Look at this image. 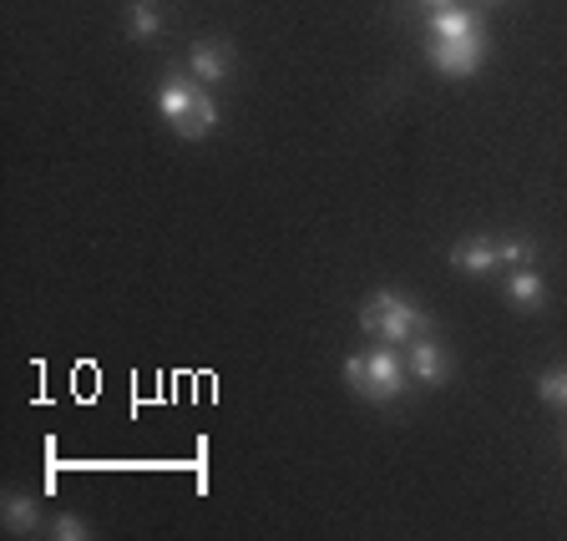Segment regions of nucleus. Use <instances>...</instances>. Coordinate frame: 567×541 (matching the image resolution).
I'll use <instances>...</instances> for the list:
<instances>
[{"label":"nucleus","mask_w":567,"mask_h":541,"mask_svg":"<svg viewBox=\"0 0 567 541\" xmlns=\"http://www.w3.org/2000/svg\"><path fill=\"white\" fill-rule=\"evenodd\" d=\"M360 330L375 334L380 344H411V340H421V334H431L436 324H431V314H425L421 304H411L405 294L380 289V294H370L365 304H360Z\"/></svg>","instance_id":"obj_3"},{"label":"nucleus","mask_w":567,"mask_h":541,"mask_svg":"<svg viewBox=\"0 0 567 541\" xmlns=\"http://www.w3.org/2000/svg\"><path fill=\"white\" fill-rule=\"evenodd\" d=\"M476 6H502V0H476Z\"/></svg>","instance_id":"obj_16"},{"label":"nucleus","mask_w":567,"mask_h":541,"mask_svg":"<svg viewBox=\"0 0 567 541\" xmlns=\"http://www.w3.org/2000/svg\"><path fill=\"white\" fill-rule=\"evenodd\" d=\"M482 31V21H476V11H466V6H441V11H431V35L436 41H461V35H476Z\"/></svg>","instance_id":"obj_9"},{"label":"nucleus","mask_w":567,"mask_h":541,"mask_svg":"<svg viewBox=\"0 0 567 541\" xmlns=\"http://www.w3.org/2000/svg\"><path fill=\"white\" fill-rule=\"evenodd\" d=\"M411 379H421V385H446L451 379V354L441 350L431 334H421V340H411Z\"/></svg>","instance_id":"obj_7"},{"label":"nucleus","mask_w":567,"mask_h":541,"mask_svg":"<svg viewBox=\"0 0 567 541\" xmlns=\"http://www.w3.org/2000/svg\"><path fill=\"white\" fill-rule=\"evenodd\" d=\"M51 537H61V541H92L96 527H92V521H82V517H56V521H51Z\"/></svg>","instance_id":"obj_14"},{"label":"nucleus","mask_w":567,"mask_h":541,"mask_svg":"<svg viewBox=\"0 0 567 541\" xmlns=\"http://www.w3.org/2000/svg\"><path fill=\"white\" fill-rule=\"evenodd\" d=\"M451 269H461V273H492L496 263H502V238H492V233H472V238H461V243H451Z\"/></svg>","instance_id":"obj_5"},{"label":"nucleus","mask_w":567,"mask_h":541,"mask_svg":"<svg viewBox=\"0 0 567 541\" xmlns=\"http://www.w3.org/2000/svg\"><path fill=\"white\" fill-rule=\"evenodd\" d=\"M157 112H163V122L177 137H188V142L208 137V132L218 127V102H213L198 82L177 76V71H167L163 82H157Z\"/></svg>","instance_id":"obj_2"},{"label":"nucleus","mask_w":567,"mask_h":541,"mask_svg":"<svg viewBox=\"0 0 567 541\" xmlns=\"http://www.w3.org/2000/svg\"><path fill=\"white\" fill-rule=\"evenodd\" d=\"M563 450H567V446H563Z\"/></svg>","instance_id":"obj_18"},{"label":"nucleus","mask_w":567,"mask_h":541,"mask_svg":"<svg viewBox=\"0 0 567 541\" xmlns=\"http://www.w3.org/2000/svg\"><path fill=\"white\" fill-rule=\"evenodd\" d=\"M127 25H132V35H137V41H153V35L163 31V15H157L153 6H137V0H132V15H127Z\"/></svg>","instance_id":"obj_12"},{"label":"nucleus","mask_w":567,"mask_h":541,"mask_svg":"<svg viewBox=\"0 0 567 541\" xmlns=\"http://www.w3.org/2000/svg\"><path fill=\"white\" fill-rule=\"evenodd\" d=\"M502 294H507L517 309H532V314H537V309L547 304V283L537 269H517L507 283H502Z\"/></svg>","instance_id":"obj_10"},{"label":"nucleus","mask_w":567,"mask_h":541,"mask_svg":"<svg viewBox=\"0 0 567 541\" xmlns=\"http://www.w3.org/2000/svg\"><path fill=\"white\" fill-rule=\"evenodd\" d=\"M537 253H543L537 238H522V233L502 238V263H537Z\"/></svg>","instance_id":"obj_11"},{"label":"nucleus","mask_w":567,"mask_h":541,"mask_svg":"<svg viewBox=\"0 0 567 541\" xmlns=\"http://www.w3.org/2000/svg\"><path fill=\"white\" fill-rule=\"evenodd\" d=\"M421 6H431V11H441V6H451V0H421Z\"/></svg>","instance_id":"obj_15"},{"label":"nucleus","mask_w":567,"mask_h":541,"mask_svg":"<svg viewBox=\"0 0 567 541\" xmlns=\"http://www.w3.org/2000/svg\"><path fill=\"white\" fill-rule=\"evenodd\" d=\"M537 395H543V405H563L567 410V370H547L537 379Z\"/></svg>","instance_id":"obj_13"},{"label":"nucleus","mask_w":567,"mask_h":541,"mask_svg":"<svg viewBox=\"0 0 567 541\" xmlns=\"http://www.w3.org/2000/svg\"><path fill=\"white\" fill-rule=\"evenodd\" d=\"M425 56H431V66L441 71V76H451V82H461V76H476L486 61V35H461V41H436L431 35V46H425Z\"/></svg>","instance_id":"obj_4"},{"label":"nucleus","mask_w":567,"mask_h":541,"mask_svg":"<svg viewBox=\"0 0 567 541\" xmlns=\"http://www.w3.org/2000/svg\"><path fill=\"white\" fill-rule=\"evenodd\" d=\"M405 379H411V365H405L401 344H380V350H360L344 360V385L370 405H390L401 400Z\"/></svg>","instance_id":"obj_1"},{"label":"nucleus","mask_w":567,"mask_h":541,"mask_svg":"<svg viewBox=\"0 0 567 541\" xmlns=\"http://www.w3.org/2000/svg\"><path fill=\"white\" fill-rule=\"evenodd\" d=\"M137 6H153V0H137Z\"/></svg>","instance_id":"obj_17"},{"label":"nucleus","mask_w":567,"mask_h":541,"mask_svg":"<svg viewBox=\"0 0 567 541\" xmlns=\"http://www.w3.org/2000/svg\"><path fill=\"white\" fill-rule=\"evenodd\" d=\"M188 66H193V82H228V71H234V46H228L224 35H208V41H198V46L188 51Z\"/></svg>","instance_id":"obj_6"},{"label":"nucleus","mask_w":567,"mask_h":541,"mask_svg":"<svg viewBox=\"0 0 567 541\" xmlns=\"http://www.w3.org/2000/svg\"><path fill=\"white\" fill-rule=\"evenodd\" d=\"M0 521H6V531L11 537H35V531H51L47 517H41V507H35V496H6L0 501Z\"/></svg>","instance_id":"obj_8"}]
</instances>
